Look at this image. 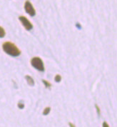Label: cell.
I'll list each match as a JSON object with an SVG mask.
<instances>
[{
    "label": "cell",
    "instance_id": "6da1fadb",
    "mask_svg": "<svg viewBox=\"0 0 117 127\" xmlns=\"http://www.w3.org/2000/svg\"><path fill=\"white\" fill-rule=\"evenodd\" d=\"M2 49L6 54L11 57H17L21 54V51L19 49V48L14 44L9 41L4 42L2 44Z\"/></svg>",
    "mask_w": 117,
    "mask_h": 127
},
{
    "label": "cell",
    "instance_id": "7a4b0ae2",
    "mask_svg": "<svg viewBox=\"0 0 117 127\" xmlns=\"http://www.w3.org/2000/svg\"><path fill=\"white\" fill-rule=\"evenodd\" d=\"M31 64L34 69H36V70H38L39 71H44V62L40 57H33L31 59Z\"/></svg>",
    "mask_w": 117,
    "mask_h": 127
},
{
    "label": "cell",
    "instance_id": "3957f363",
    "mask_svg": "<svg viewBox=\"0 0 117 127\" xmlns=\"http://www.w3.org/2000/svg\"><path fill=\"white\" fill-rule=\"evenodd\" d=\"M24 10L25 12L31 17H34L36 15V10L34 8L32 4L29 1V0H27L24 2Z\"/></svg>",
    "mask_w": 117,
    "mask_h": 127
},
{
    "label": "cell",
    "instance_id": "277c9868",
    "mask_svg": "<svg viewBox=\"0 0 117 127\" xmlns=\"http://www.w3.org/2000/svg\"><path fill=\"white\" fill-rule=\"evenodd\" d=\"M19 20L20 21V22L22 23L23 27L25 28V29H27V31H30V30H31L33 29L32 24L30 22L29 19L27 17H25L24 16L19 17Z\"/></svg>",
    "mask_w": 117,
    "mask_h": 127
},
{
    "label": "cell",
    "instance_id": "5b68a950",
    "mask_svg": "<svg viewBox=\"0 0 117 127\" xmlns=\"http://www.w3.org/2000/svg\"><path fill=\"white\" fill-rule=\"evenodd\" d=\"M25 79H26L27 82V84H29V86H31V87L34 86V79H33V78L31 76H30L29 75H26L25 76Z\"/></svg>",
    "mask_w": 117,
    "mask_h": 127
},
{
    "label": "cell",
    "instance_id": "8992f818",
    "mask_svg": "<svg viewBox=\"0 0 117 127\" xmlns=\"http://www.w3.org/2000/svg\"><path fill=\"white\" fill-rule=\"evenodd\" d=\"M42 82H43V84L45 85V87H46V88H47V89H50L51 88V87H52V84L51 83H49V81H47V80H42Z\"/></svg>",
    "mask_w": 117,
    "mask_h": 127
},
{
    "label": "cell",
    "instance_id": "52a82bcc",
    "mask_svg": "<svg viewBox=\"0 0 117 127\" xmlns=\"http://www.w3.org/2000/svg\"><path fill=\"white\" fill-rule=\"evenodd\" d=\"M50 111H51V108H50V107H46V108L44 109V111H43V115H44V116L48 115V114H49Z\"/></svg>",
    "mask_w": 117,
    "mask_h": 127
},
{
    "label": "cell",
    "instance_id": "ba28073f",
    "mask_svg": "<svg viewBox=\"0 0 117 127\" xmlns=\"http://www.w3.org/2000/svg\"><path fill=\"white\" fill-rule=\"evenodd\" d=\"M5 34H6L5 30L4 29V28H2L1 27H0V38H3V37H4Z\"/></svg>",
    "mask_w": 117,
    "mask_h": 127
},
{
    "label": "cell",
    "instance_id": "9c48e42d",
    "mask_svg": "<svg viewBox=\"0 0 117 127\" xmlns=\"http://www.w3.org/2000/svg\"><path fill=\"white\" fill-rule=\"evenodd\" d=\"M18 107L20 109H23L24 108V104L23 103V101H19L18 103Z\"/></svg>",
    "mask_w": 117,
    "mask_h": 127
},
{
    "label": "cell",
    "instance_id": "30bf717a",
    "mask_svg": "<svg viewBox=\"0 0 117 127\" xmlns=\"http://www.w3.org/2000/svg\"><path fill=\"white\" fill-rule=\"evenodd\" d=\"M54 80L56 81V82H60V81H61V76L59 74H57V75L55 76Z\"/></svg>",
    "mask_w": 117,
    "mask_h": 127
},
{
    "label": "cell",
    "instance_id": "8fae6325",
    "mask_svg": "<svg viewBox=\"0 0 117 127\" xmlns=\"http://www.w3.org/2000/svg\"><path fill=\"white\" fill-rule=\"evenodd\" d=\"M95 107H96V111H97L98 115L100 116V114H101V109H100L99 106L97 104H96V105H95Z\"/></svg>",
    "mask_w": 117,
    "mask_h": 127
},
{
    "label": "cell",
    "instance_id": "7c38bea8",
    "mask_svg": "<svg viewBox=\"0 0 117 127\" xmlns=\"http://www.w3.org/2000/svg\"><path fill=\"white\" fill-rule=\"evenodd\" d=\"M102 127H109V124L106 123V121H104V122L103 123V124H102Z\"/></svg>",
    "mask_w": 117,
    "mask_h": 127
},
{
    "label": "cell",
    "instance_id": "4fadbf2b",
    "mask_svg": "<svg viewBox=\"0 0 117 127\" xmlns=\"http://www.w3.org/2000/svg\"><path fill=\"white\" fill-rule=\"evenodd\" d=\"M69 127H75V125H74V124H72L71 122H69Z\"/></svg>",
    "mask_w": 117,
    "mask_h": 127
}]
</instances>
